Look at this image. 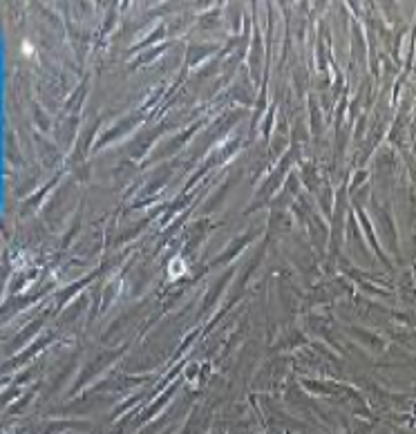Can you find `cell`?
Here are the masks:
<instances>
[]
</instances>
